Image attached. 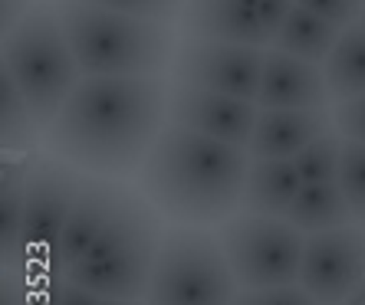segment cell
Here are the masks:
<instances>
[{
    "mask_svg": "<svg viewBox=\"0 0 365 305\" xmlns=\"http://www.w3.org/2000/svg\"><path fill=\"white\" fill-rule=\"evenodd\" d=\"M165 112L162 76H83L53 119L46 144L89 171L119 174L152 151Z\"/></svg>",
    "mask_w": 365,
    "mask_h": 305,
    "instance_id": "1",
    "label": "cell"
},
{
    "mask_svg": "<svg viewBox=\"0 0 365 305\" xmlns=\"http://www.w3.org/2000/svg\"><path fill=\"white\" fill-rule=\"evenodd\" d=\"M247 171V148L168 122L145 154L142 187L175 220L217 223L240 203Z\"/></svg>",
    "mask_w": 365,
    "mask_h": 305,
    "instance_id": "2",
    "label": "cell"
},
{
    "mask_svg": "<svg viewBox=\"0 0 365 305\" xmlns=\"http://www.w3.org/2000/svg\"><path fill=\"white\" fill-rule=\"evenodd\" d=\"M56 14L83 76H162L168 66V23L89 7L83 0H60Z\"/></svg>",
    "mask_w": 365,
    "mask_h": 305,
    "instance_id": "3",
    "label": "cell"
},
{
    "mask_svg": "<svg viewBox=\"0 0 365 305\" xmlns=\"http://www.w3.org/2000/svg\"><path fill=\"white\" fill-rule=\"evenodd\" d=\"M17 79L20 92L30 102L36 128H50L66 105L69 92L79 85L83 73L63 33L60 14L50 4H34L30 14L4 36V60Z\"/></svg>",
    "mask_w": 365,
    "mask_h": 305,
    "instance_id": "4",
    "label": "cell"
},
{
    "mask_svg": "<svg viewBox=\"0 0 365 305\" xmlns=\"http://www.w3.org/2000/svg\"><path fill=\"white\" fill-rule=\"evenodd\" d=\"M237 279L224 246L197 230H175L158 246L145 305H234Z\"/></svg>",
    "mask_w": 365,
    "mask_h": 305,
    "instance_id": "5",
    "label": "cell"
},
{
    "mask_svg": "<svg viewBox=\"0 0 365 305\" xmlns=\"http://www.w3.org/2000/svg\"><path fill=\"white\" fill-rule=\"evenodd\" d=\"M221 246L237 286L264 292V289L299 282L306 237L287 217L244 213L224 227Z\"/></svg>",
    "mask_w": 365,
    "mask_h": 305,
    "instance_id": "6",
    "label": "cell"
},
{
    "mask_svg": "<svg viewBox=\"0 0 365 305\" xmlns=\"http://www.w3.org/2000/svg\"><path fill=\"white\" fill-rule=\"evenodd\" d=\"M86 181L60 161H43L26 174V210H24V256L26 272L40 276L43 259L60 240L69 213L79 200Z\"/></svg>",
    "mask_w": 365,
    "mask_h": 305,
    "instance_id": "7",
    "label": "cell"
},
{
    "mask_svg": "<svg viewBox=\"0 0 365 305\" xmlns=\"http://www.w3.org/2000/svg\"><path fill=\"white\" fill-rule=\"evenodd\" d=\"M365 282V233L336 227L309 233L303 246L299 286L319 305H346Z\"/></svg>",
    "mask_w": 365,
    "mask_h": 305,
    "instance_id": "8",
    "label": "cell"
},
{
    "mask_svg": "<svg viewBox=\"0 0 365 305\" xmlns=\"http://www.w3.org/2000/svg\"><path fill=\"white\" fill-rule=\"evenodd\" d=\"M264 46L187 40L178 53V63H175V76H178V82L195 85V89L257 102L260 82H264Z\"/></svg>",
    "mask_w": 365,
    "mask_h": 305,
    "instance_id": "9",
    "label": "cell"
},
{
    "mask_svg": "<svg viewBox=\"0 0 365 305\" xmlns=\"http://www.w3.org/2000/svg\"><path fill=\"white\" fill-rule=\"evenodd\" d=\"M168 115L175 125L195 128L211 138L250 148L257 119H260V105L247 99H234L224 92H207V89H195V85L178 82L171 89L168 99Z\"/></svg>",
    "mask_w": 365,
    "mask_h": 305,
    "instance_id": "10",
    "label": "cell"
},
{
    "mask_svg": "<svg viewBox=\"0 0 365 305\" xmlns=\"http://www.w3.org/2000/svg\"><path fill=\"white\" fill-rule=\"evenodd\" d=\"M158 230L132 240V243L99 256V259H83L66 272V279L79 282L83 289L106 299H142L152 286L155 259H158Z\"/></svg>",
    "mask_w": 365,
    "mask_h": 305,
    "instance_id": "11",
    "label": "cell"
},
{
    "mask_svg": "<svg viewBox=\"0 0 365 305\" xmlns=\"http://www.w3.org/2000/svg\"><path fill=\"white\" fill-rule=\"evenodd\" d=\"M119 187L106 184V181H86L79 191V200L69 213L66 227H63L60 240L53 243V250L43 259L40 279H66V272L89 253V246L99 240V233L106 230V223L112 220V213L119 210L122 203Z\"/></svg>",
    "mask_w": 365,
    "mask_h": 305,
    "instance_id": "12",
    "label": "cell"
},
{
    "mask_svg": "<svg viewBox=\"0 0 365 305\" xmlns=\"http://www.w3.org/2000/svg\"><path fill=\"white\" fill-rule=\"evenodd\" d=\"M326 99H329V85H326V73L316 63L297 60L273 46L267 50L264 82L257 95L260 109H326Z\"/></svg>",
    "mask_w": 365,
    "mask_h": 305,
    "instance_id": "13",
    "label": "cell"
},
{
    "mask_svg": "<svg viewBox=\"0 0 365 305\" xmlns=\"http://www.w3.org/2000/svg\"><path fill=\"white\" fill-rule=\"evenodd\" d=\"M187 40L267 46L260 26V0H191L185 10Z\"/></svg>",
    "mask_w": 365,
    "mask_h": 305,
    "instance_id": "14",
    "label": "cell"
},
{
    "mask_svg": "<svg viewBox=\"0 0 365 305\" xmlns=\"http://www.w3.org/2000/svg\"><path fill=\"white\" fill-rule=\"evenodd\" d=\"M332 132L326 109H260L250 158H297L306 144Z\"/></svg>",
    "mask_w": 365,
    "mask_h": 305,
    "instance_id": "15",
    "label": "cell"
},
{
    "mask_svg": "<svg viewBox=\"0 0 365 305\" xmlns=\"http://www.w3.org/2000/svg\"><path fill=\"white\" fill-rule=\"evenodd\" d=\"M299 187H303V178L293 158H250L240 207L260 217H287Z\"/></svg>",
    "mask_w": 365,
    "mask_h": 305,
    "instance_id": "16",
    "label": "cell"
},
{
    "mask_svg": "<svg viewBox=\"0 0 365 305\" xmlns=\"http://www.w3.org/2000/svg\"><path fill=\"white\" fill-rule=\"evenodd\" d=\"M24 210H26V168L4 161V168H0V263H4V269L26 272Z\"/></svg>",
    "mask_w": 365,
    "mask_h": 305,
    "instance_id": "17",
    "label": "cell"
},
{
    "mask_svg": "<svg viewBox=\"0 0 365 305\" xmlns=\"http://www.w3.org/2000/svg\"><path fill=\"white\" fill-rule=\"evenodd\" d=\"M342 30L329 20H323L319 14L306 7H293L289 20L283 23V30L273 36V50L280 53H289V56H297V60H306V63H326L329 60V53L336 50V43H339Z\"/></svg>",
    "mask_w": 365,
    "mask_h": 305,
    "instance_id": "18",
    "label": "cell"
},
{
    "mask_svg": "<svg viewBox=\"0 0 365 305\" xmlns=\"http://www.w3.org/2000/svg\"><path fill=\"white\" fill-rule=\"evenodd\" d=\"M356 213L349 207L346 194H342L339 181H319V184H303L297 200L289 207L287 220L293 227L306 230V233H319V230H336L349 227Z\"/></svg>",
    "mask_w": 365,
    "mask_h": 305,
    "instance_id": "19",
    "label": "cell"
},
{
    "mask_svg": "<svg viewBox=\"0 0 365 305\" xmlns=\"http://www.w3.org/2000/svg\"><path fill=\"white\" fill-rule=\"evenodd\" d=\"M326 85H329L332 99H356L365 95V26L352 23L342 30L336 50L329 53V60L323 63Z\"/></svg>",
    "mask_w": 365,
    "mask_h": 305,
    "instance_id": "20",
    "label": "cell"
},
{
    "mask_svg": "<svg viewBox=\"0 0 365 305\" xmlns=\"http://www.w3.org/2000/svg\"><path fill=\"white\" fill-rule=\"evenodd\" d=\"M36 119L30 112V102L20 92L17 79L7 66H0V141L4 151H24L34 144Z\"/></svg>",
    "mask_w": 365,
    "mask_h": 305,
    "instance_id": "21",
    "label": "cell"
},
{
    "mask_svg": "<svg viewBox=\"0 0 365 305\" xmlns=\"http://www.w3.org/2000/svg\"><path fill=\"white\" fill-rule=\"evenodd\" d=\"M303 184H319V181H339L342 164V141L336 132H326L313 144H306L303 151L293 158Z\"/></svg>",
    "mask_w": 365,
    "mask_h": 305,
    "instance_id": "22",
    "label": "cell"
},
{
    "mask_svg": "<svg viewBox=\"0 0 365 305\" xmlns=\"http://www.w3.org/2000/svg\"><path fill=\"white\" fill-rule=\"evenodd\" d=\"M339 184H342V194H346L352 213L365 220V141H356V138L342 141Z\"/></svg>",
    "mask_w": 365,
    "mask_h": 305,
    "instance_id": "23",
    "label": "cell"
},
{
    "mask_svg": "<svg viewBox=\"0 0 365 305\" xmlns=\"http://www.w3.org/2000/svg\"><path fill=\"white\" fill-rule=\"evenodd\" d=\"M89 7L115 10V14H128L138 20H155V23H168L178 14L181 0H83Z\"/></svg>",
    "mask_w": 365,
    "mask_h": 305,
    "instance_id": "24",
    "label": "cell"
},
{
    "mask_svg": "<svg viewBox=\"0 0 365 305\" xmlns=\"http://www.w3.org/2000/svg\"><path fill=\"white\" fill-rule=\"evenodd\" d=\"M297 4L319 14L329 23H336L339 30L359 23V17H362V10H365V0H297Z\"/></svg>",
    "mask_w": 365,
    "mask_h": 305,
    "instance_id": "25",
    "label": "cell"
},
{
    "mask_svg": "<svg viewBox=\"0 0 365 305\" xmlns=\"http://www.w3.org/2000/svg\"><path fill=\"white\" fill-rule=\"evenodd\" d=\"M43 305H96L99 296L83 289L73 279H46L43 282Z\"/></svg>",
    "mask_w": 365,
    "mask_h": 305,
    "instance_id": "26",
    "label": "cell"
},
{
    "mask_svg": "<svg viewBox=\"0 0 365 305\" xmlns=\"http://www.w3.org/2000/svg\"><path fill=\"white\" fill-rule=\"evenodd\" d=\"M336 125L346 138L365 141V95H356V99H346L336 105Z\"/></svg>",
    "mask_w": 365,
    "mask_h": 305,
    "instance_id": "27",
    "label": "cell"
},
{
    "mask_svg": "<svg viewBox=\"0 0 365 305\" xmlns=\"http://www.w3.org/2000/svg\"><path fill=\"white\" fill-rule=\"evenodd\" d=\"M293 7H297V0H260V26H264V33L270 43L283 30V23L289 20Z\"/></svg>",
    "mask_w": 365,
    "mask_h": 305,
    "instance_id": "28",
    "label": "cell"
},
{
    "mask_svg": "<svg viewBox=\"0 0 365 305\" xmlns=\"http://www.w3.org/2000/svg\"><path fill=\"white\" fill-rule=\"evenodd\" d=\"M0 305H34L30 286H26V272L4 269V276H0Z\"/></svg>",
    "mask_w": 365,
    "mask_h": 305,
    "instance_id": "29",
    "label": "cell"
},
{
    "mask_svg": "<svg viewBox=\"0 0 365 305\" xmlns=\"http://www.w3.org/2000/svg\"><path fill=\"white\" fill-rule=\"evenodd\" d=\"M260 299H264V305H319L303 286H299V282H297V286L264 289V292H260Z\"/></svg>",
    "mask_w": 365,
    "mask_h": 305,
    "instance_id": "30",
    "label": "cell"
},
{
    "mask_svg": "<svg viewBox=\"0 0 365 305\" xmlns=\"http://www.w3.org/2000/svg\"><path fill=\"white\" fill-rule=\"evenodd\" d=\"M30 7H34L30 0H4V4H0V26H4V36L30 14Z\"/></svg>",
    "mask_w": 365,
    "mask_h": 305,
    "instance_id": "31",
    "label": "cell"
},
{
    "mask_svg": "<svg viewBox=\"0 0 365 305\" xmlns=\"http://www.w3.org/2000/svg\"><path fill=\"white\" fill-rule=\"evenodd\" d=\"M234 305H264V299H260V292H254V289H244V292L234 299Z\"/></svg>",
    "mask_w": 365,
    "mask_h": 305,
    "instance_id": "32",
    "label": "cell"
},
{
    "mask_svg": "<svg viewBox=\"0 0 365 305\" xmlns=\"http://www.w3.org/2000/svg\"><path fill=\"white\" fill-rule=\"evenodd\" d=\"M96 305H142V302H138V299H106V296H99Z\"/></svg>",
    "mask_w": 365,
    "mask_h": 305,
    "instance_id": "33",
    "label": "cell"
},
{
    "mask_svg": "<svg viewBox=\"0 0 365 305\" xmlns=\"http://www.w3.org/2000/svg\"><path fill=\"white\" fill-rule=\"evenodd\" d=\"M359 23H362V26H365V10H362V17H359Z\"/></svg>",
    "mask_w": 365,
    "mask_h": 305,
    "instance_id": "34",
    "label": "cell"
}]
</instances>
